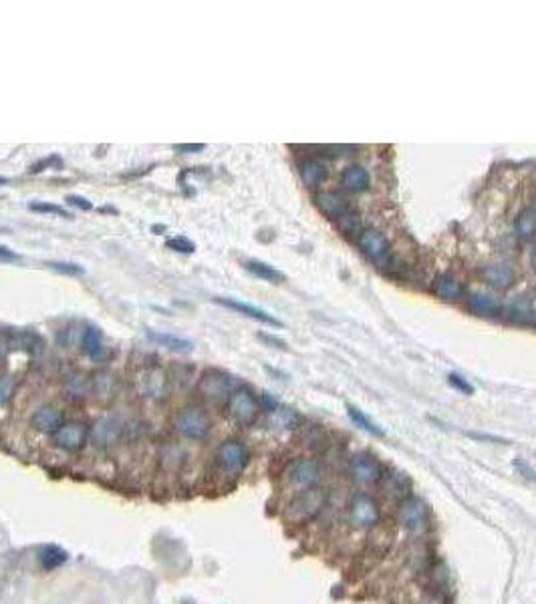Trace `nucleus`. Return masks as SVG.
Here are the masks:
<instances>
[{"mask_svg": "<svg viewBox=\"0 0 536 604\" xmlns=\"http://www.w3.org/2000/svg\"><path fill=\"white\" fill-rule=\"evenodd\" d=\"M327 506V493L321 488H307L300 490L293 498V502L288 504L286 510V518L293 524H305V522L315 520Z\"/></svg>", "mask_w": 536, "mask_h": 604, "instance_id": "obj_1", "label": "nucleus"}, {"mask_svg": "<svg viewBox=\"0 0 536 604\" xmlns=\"http://www.w3.org/2000/svg\"><path fill=\"white\" fill-rule=\"evenodd\" d=\"M234 391H236L234 379L222 371H216V369L206 371L197 383V395L210 405H224V403L228 405Z\"/></svg>", "mask_w": 536, "mask_h": 604, "instance_id": "obj_2", "label": "nucleus"}, {"mask_svg": "<svg viewBox=\"0 0 536 604\" xmlns=\"http://www.w3.org/2000/svg\"><path fill=\"white\" fill-rule=\"evenodd\" d=\"M357 246L375 266H391V244L375 228H365L357 236Z\"/></svg>", "mask_w": 536, "mask_h": 604, "instance_id": "obj_3", "label": "nucleus"}, {"mask_svg": "<svg viewBox=\"0 0 536 604\" xmlns=\"http://www.w3.org/2000/svg\"><path fill=\"white\" fill-rule=\"evenodd\" d=\"M173 427L176 431L183 436L185 439H194L200 441L210 433V417L206 415V411L200 407H183L176 417H173Z\"/></svg>", "mask_w": 536, "mask_h": 604, "instance_id": "obj_4", "label": "nucleus"}, {"mask_svg": "<svg viewBox=\"0 0 536 604\" xmlns=\"http://www.w3.org/2000/svg\"><path fill=\"white\" fill-rule=\"evenodd\" d=\"M226 407H228V413H230L232 421L238 423L242 427L252 425V423L256 421V417H258V413H260L258 399H256L252 391L246 389V387H238V389L232 393Z\"/></svg>", "mask_w": 536, "mask_h": 604, "instance_id": "obj_5", "label": "nucleus"}, {"mask_svg": "<svg viewBox=\"0 0 536 604\" xmlns=\"http://www.w3.org/2000/svg\"><path fill=\"white\" fill-rule=\"evenodd\" d=\"M379 522V506L377 502L367 495L359 493L355 495L349 504V524L355 530H369Z\"/></svg>", "mask_w": 536, "mask_h": 604, "instance_id": "obj_6", "label": "nucleus"}, {"mask_svg": "<svg viewBox=\"0 0 536 604\" xmlns=\"http://www.w3.org/2000/svg\"><path fill=\"white\" fill-rule=\"evenodd\" d=\"M349 476L357 486H375L381 481V465L373 455L357 453L349 462Z\"/></svg>", "mask_w": 536, "mask_h": 604, "instance_id": "obj_7", "label": "nucleus"}, {"mask_svg": "<svg viewBox=\"0 0 536 604\" xmlns=\"http://www.w3.org/2000/svg\"><path fill=\"white\" fill-rule=\"evenodd\" d=\"M216 462L226 474H240L248 464V450L236 439H228L216 450Z\"/></svg>", "mask_w": 536, "mask_h": 604, "instance_id": "obj_8", "label": "nucleus"}, {"mask_svg": "<svg viewBox=\"0 0 536 604\" xmlns=\"http://www.w3.org/2000/svg\"><path fill=\"white\" fill-rule=\"evenodd\" d=\"M286 478L288 481L296 486L298 490H307V488H315L317 481L321 478V467L315 460L310 457H298L293 464L288 465L286 469Z\"/></svg>", "mask_w": 536, "mask_h": 604, "instance_id": "obj_9", "label": "nucleus"}, {"mask_svg": "<svg viewBox=\"0 0 536 604\" xmlns=\"http://www.w3.org/2000/svg\"><path fill=\"white\" fill-rule=\"evenodd\" d=\"M312 202H315L317 210L321 211L323 216H327L331 222H337L339 218H341L345 211H349L353 208L351 202L343 196L341 192H327V190H319V192H315Z\"/></svg>", "mask_w": 536, "mask_h": 604, "instance_id": "obj_10", "label": "nucleus"}, {"mask_svg": "<svg viewBox=\"0 0 536 604\" xmlns=\"http://www.w3.org/2000/svg\"><path fill=\"white\" fill-rule=\"evenodd\" d=\"M425 516H427V510H425V504H423L420 498L415 495H408L401 504H399V524L408 530V532H420L423 526H425Z\"/></svg>", "mask_w": 536, "mask_h": 604, "instance_id": "obj_11", "label": "nucleus"}, {"mask_svg": "<svg viewBox=\"0 0 536 604\" xmlns=\"http://www.w3.org/2000/svg\"><path fill=\"white\" fill-rule=\"evenodd\" d=\"M432 295L444 302H460L465 296L464 282L453 272H441L432 282Z\"/></svg>", "mask_w": 536, "mask_h": 604, "instance_id": "obj_12", "label": "nucleus"}, {"mask_svg": "<svg viewBox=\"0 0 536 604\" xmlns=\"http://www.w3.org/2000/svg\"><path fill=\"white\" fill-rule=\"evenodd\" d=\"M89 437V427L85 423H65L59 431H56L53 439L55 443L65 451H79L83 450V445L87 443Z\"/></svg>", "mask_w": 536, "mask_h": 604, "instance_id": "obj_13", "label": "nucleus"}, {"mask_svg": "<svg viewBox=\"0 0 536 604\" xmlns=\"http://www.w3.org/2000/svg\"><path fill=\"white\" fill-rule=\"evenodd\" d=\"M465 298V309L470 310L472 314L476 316H482V319H496L500 316L504 309L500 304L498 298L486 295V292H480V290H472L464 296Z\"/></svg>", "mask_w": 536, "mask_h": 604, "instance_id": "obj_14", "label": "nucleus"}, {"mask_svg": "<svg viewBox=\"0 0 536 604\" xmlns=\"http://www.w3.org/2000/svg\"><path fill=\"white\" fill-rule=\"evenodd\" d=\"M298 173H300L303 183H305L309 190L319 192V187H321L324 180H327L329 168H327V161L321 159V157H307V159H303V161L298 164Z\"/></svg>", "mask_w": 536, "mask_h": 604, "instance_id": "obj_15", "label": "nucleus"}, {"mask_svg": "<svg viewBox=\"0 0 536 604\" xmlns=\"http://www.w3.org/2000/svg\"><path fill=\"white\" fill-rule=\"evenodd\" d=\"M216 302L226 307V309L234 310V312H240V314H244V316H248V319H252V321H258V323L268 324V326H276V328H281L282 326L281 321L274 319L270 312L258 309V307H252V304H248V302H242V300H236V298H216Z\"/></svg>", "mask_w": 536, "mask_h": 604, "instance_id": "obj_16", "label": "nucleus"}, {"mask_svg": "<svg viewBox=\"0 0 536 604\" xmlns=\"http://www.w3.org/2000/svg\"><path fill=\"white\" fill-rule=\"evenodd\" d=\"M480 278L496 290H506L516 282V272L508 264H490L480 270Z\"/></svg>", "mask_w": 536, "mask_h": 604, "instance_id": "obj_17", "label": "nucleus"}, {"mask_svg": "<svg viewBox=\"0 0 536 604\" xmlns=\"http://www.w3.org/2000/svg\"><path fill=\"white\" fill-rule=\"evenodd\" d=\"M32 425L37 431L41 433H51L55 436L56 431L65 425V417H63V411L61 409L53 407V405H44V407H39L32 415Z\"/></svg>", "mask_w": 536, "mask_h": 604, "instance_id": "obj_18", "label": "nucleus"}, {"mask_svg": "<svg viewBox=\"0 0 536 604\" xmlns=\"http://www.w3.org/2000/svg\"><path fill=\"white\" fill-rule=\"evenodd\" d=\"M339 185L347 192V194H361L367 192L371 185V175L363 166H349L343 169L341 178H339Z\"/></svg>", "mask_w": 536, "mask_h": 604, "instance_id": "obj_19", "label": "nucleus"}, {"mask_svg": "<svg viewBox=\"0 0 536 604\" xmlns=\"http://www.w3.org/2000/svg\"><path fill=\"white\" fill-rule=\"evenodd\" d=\"M91 437L97 443L99 448H109L113 443L119 441L121 437V425L115 421L113 417H103L95 421V425L91 427Z\"/></svg>", "mask_w": 536, "mask_h": 604, "instance_id": "obj_20", "label": "nucleus"}, {"mask_svg": "<svg viewBox=\"0 0 536 604\" xmlns=\"http://www.w3.org/2000/svg\"><path fill=\"white\" fill-rule=\"evenodd\" d=\"M81 351L93 359V361H103L107 357V349L103 345V333L97 326H87L81 337Z\"/></svg>", "mask_w": 536, "mask_h": 604, "instance_id": "obj_21", "label": "nucleus"}, {"mask_svg": "<svg viewBox=\"0 0 536 604\" xmlns=\"http://www.w3.org/2000/svg\"><path fill=\"white\" fill-rule=\"evenodd\" d=\"M242 266H244L246 272H250L252 276H256V278H260V281L264 282H270V284H282V282L286 281L284 274H282L279 268H274L272 264H268V262H262V260H256V258L244 260Z\"/></svg>", "mask_w": 536, "mask_h": 604, "instance_id": "obj_22", "label": "nucleus"}, {"mask_svg": "<svg viewBox=\"0 0 536 604\" xmlns=\"http://www.w3.org/2000/svg\"><path fill=\"white\" fill-rule=\"evenodd\" d=\"M63 389H65V393L71 399H87L95 391V385L85 373H77L75 371V373L67 375V379L63 383Z\"/></svg>", "mask_w": 536, "mask_h": 604, "instance_id": "obj_23", "label": "nucleus"}, {"mask_svg": "<svg viewBox=\"0 0 536 604\" xmlns=\"http://www.w3.org/2000/svg\"><path fill=\"white\" fill-rule=\"evenodd\" d=\"M514 232L516 238L520 242H528V240L536 238V210L535 208H524L518 214L516 222H514Z\"/></svg>", "mask_w": 536, "mask_h": 604, "instance_id": "obj_24", "label": "nucleus"}, {"mask_svg": "<svg viewBox=\"0 0 536 604\" xmlns=\"http://www.w3.org/2000/svg\"><path fill=\"white\" fill-rule=\"evenodd\" d=\"M147 338L159 345V347H166L169 351L176 352H190L194 349V345L188 340V338L176 337V335H169V333H155V331H147Z\"/></svg>", "mask_w": 536, "mask_h": 604, "instance_id": "obj_25", "label": "nucleus"}, {"mask_svg": "<svg viewBox=\"0 0 536 604\" xmlns=\"http://www.w3.org/2000/svg\"><path fill=\"white\" fill-rule=\"evenodd\" d=\"M409 481L403 474H389L383 478V493L391 500H397L399 504L408 498Z\"/></svg>", "mask_w": 536, "mask_h": 604, "instance_id": "obj_26", "label": "nucleus"}, {"mask_svg": "<svg viewBox=\"0 0 536 604\" xmlns=\"http://www.w3.org/2000/svg\"><path fill=\"white\" fill-rule=\"evenodd\" d=\"M335 226H337V230L345 238H355V236L361 234V214L355 210V208H351V210L345 211V214L339 218Z\"/></svg>", "mask_w": 536, "mask_h": 604, "instance_id": "obj_27", "label": "nucleus"}, {"mask_svg": "<svg viewBox=\"0 0 536 604\" xmlns=\"http://www.w3.org/2000/svg\"><path fill=\"white\" fill-rule=\"evenodd\" d=\"M347 415H349V419H351L357 427H361V429L367 431V433H371V436H375V437L385 436V431L381 429L379 425H377L375 421H371L361 409L353 407V405H347Z\"/></svg>", "mask_w": 536, "mask_h": 604, "instance_id": "obj_28", "label": "nucleus"}, {"mask_svg": "<svg viewBox=\"0 0 536 604\" xmlns=\"http://www.w3.org/2000/svg\"><path fill=\"white\" fill-rule=\"evenodd\" d=\"M143 391L150 397H164V393H166V377H164V373L157 371V369L147 371L145 379H143Z\"/></svg>", "mask_w": 536, "mask_h": 604, "instance_id": "obj_29", "label": "nucleus"}, {"mask_svg": "<svg viewBox=\"0 0 536 604\" xmlns=\"http://www.w3.org/2000/svg\"><path fill=\"white\" fill-rule=\"evenodd\" d=\"M41 566L44 568V570H55V568H59L61 564H65V560H67V552L61 548H56V546H47V548H42L41 552Z\"/></svg>", "mask_w": 536, "mask_h": 604, "instance_id": "obj_30", "label": "nucleus"}, {"mask_svg": "<svg viewBox=\"0 0 536 604\" xmlns=\"http://www.w3.org/2000/svg\"><path fill=\"white\" fill-rule=\"evenodd\" d=\"M44 266L49 270H53L56 274H63V276H71V278H79L85 274V268L81 264H75V262H63V260H49L44 262Z\"/></svg>", "mask_w": 536, "mask_h": 604, "instance_id": "obj_31", "label": "nucleus"}, {"mask_svg": "<svg viewBox=\"0 0 536 604\" xmlns=\"http://www.w3.org/2000/svg\"><path fill=\"white\" fill-rule=\"evenodd\" d=\"M28 210L37 211V214H49V216H59V218H71V214L65 208L56 206V204H49V202H30Z\"/></svg>", "mask_w": 536, "mask_h": 604, "instance_id": "obj_32", "label": "nucleus"}, {"mask_svg": "<svg viewBox=\"0 0 536 604\" xmlns=\"http://www.w3.org/2000/svg\"><path fill=\"white\" fill-rule=\"evenodd\" d=\"M166 248L180 254H194L196 252V244L185 236H173V238L166 240Z\"/></svg>", "mask_w": 536, "mask_h": 604, "instance_id": "obj_33", "label": "nucleus"}, {"mask_svg": "<svg viewBox=\"0 0 536 604\" xmlns=\"http://www.w3.org/2000/svg\"><path fill=\"white\" fill-rule=\"evenodd\" d=\"M14 395V379L6 373H0V407L8 405Z\"/></svg>", "mask_w": 536, "mask_h": 604, "instance_id": "obj_34", "label": "nucleus"}, {"mask_svg": "<svg viewBox=\"0 0 536 604\" xmlns=\"http://www.w3.org/2000/svg\"><path fill=\"white\" fill-rule=\"evenodd\" d=\"M448 383H450L451 387L456 389V391H460V393L464 395H474V387L468 383V381L462 377V375H456V373H450L448 375Z\"/></svg>", "mask_w": 536, "mask_h": 604, "instance_id": "obj_35", "label": "nucleus"}, {"mask_svg": "<svg viewBox=\"0 0 536 604\" xmlns=\"http://www.w3.org/2000/svg\"><path fill=\"white\" fill-rule=\"evenodd\" d=\"M67 204H69V206H73V208H77V210H83V211L93 210V204H91L87 197L75 196V194L67 196Z\"/></svg>", "mask_w": 536, "mask_h": 604, "instance_id": "obj_36", "label": "nucleus"}, {"mask_svg": "<svg viewBox=\"0 0 536 604\" xmlns=\"http://www.w3.org/2000/svg\"><path fill=\"white\" fill-rule=\"evenodd\" d=\"M173 149L178 154H200L206 149V145L204 143H180V145H173Z\"/></svg>", "mask_w": 536, "mask_h": 604, "instance_id": "obj_37", "label": "nucleus"}, {"mask_svg": "<svg viewBox=\"0 0 536 604\" xmlns=\"http://www.w3.org/2000/svg\"><path fill=\"white\" fill-rule=\"evenodd\" d=\"M260 340H264L267 345H270V347H274V349H282V351H286L288 347H286V343L282 340V338L279 337H272V335H260Z\"/></svg>", "mask_w": 536, "mask_h": 604, "instance_id": "obj_38", "label": "nucleus"}, {"mask_svg": "<svg viewBox=\"0 0 536 604\" xmlns=\"http://www.w3.org/2000/svg\"><path fill=\"white\" fill-rule=\"evenodd\" d=\"M11 349H13L11 338L6 337V335H0V361H2V359H6V355L11 352Z\"/></svg>", "mask_w": 536, "mask_h": 604, "instance_id": "obj_39", "label": "nucleus"}, {"mask_svg": "<svg viewBox=\"0 0 536 604\" xmlns=\"http://www.w3.org/2000/svg\"><path fill=\"white\" fill-rule=\"evenodd\" d=\"M0 260H11V262H14V260H18V254L13 252V250L6 248V246H0Z\"/></svg>", "mask_w": 536, "mask_h": 604, "instance_id": "obj_40", "label": "nucleus"}, {"mask_svg": "<svg viewBox=\"0 0 536 604\" xmlns=\"http://www.w3.org/2000/svg\"><path fill=\"white\" fill-rule=\"evenodd\" d=\"M516 469H518V472H522V474H526V478L528 479H536V472H532V469L524 464V462H516Z\"/></svg>", "mask_w": 536, "mask_h": 604, "instance_id": "obj_41", "label": "nucleus"}, {"mask_svg": "<svg viewBox=\"0 0 536 604\" xmlns=\"http://www.w3.org/2000/svg\"><path fill=\"white\" fill-rule=\"evenodd\" d=\"M166 230V226H152V232L154 234H157V232H164Z\"/></svg>", "mask_w": 536, "mask_h": 604, "instance_id": "obj_42", "label": "nucleus"}, {"mask_svg": "<svg viewBox=\"0 0 536 604\" xmlns=\"http://www.w3.org/2000/svg\"><path fill=\"white\" fill-rule=\"evenodd\" d=\"M532 268H535V272H536V250L535 254H532Z\"/></svg>", "mask_w": 536, "mask_h": 604, "instance_id": "obj_43", "label": "nucleus"}, {"mask_svg": "<svg viewBox=\"0 0 536 604\" xmlns=\"http://www.w3.org/2000/svg\"><path fill=\"white\" fill-rule=\"evenodd\" d=\"M8 182V180H6V178H2V175H0V185H4V183Z\"/></svg>", "mask_w": 536, "mask_h": 604, "instance_id": "obj_44", "label": "nucleus"}]
</instances>
